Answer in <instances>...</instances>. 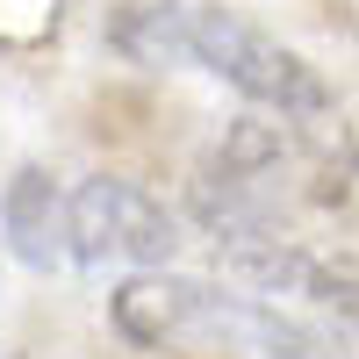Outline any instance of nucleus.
<instances>
[{
    "mask_svg": "<svg viewBox=\"0 0 359 359\" xmlns=\"http://www.w3.org/2000/svg\"><path fill=\"white\" fill-rule=\"evenodd\" d=\"M359 180L352 130L331 115H245L194 180L201 230L230 245L252 230H287L294 208H338Z\"/></svg>",
    "mask_w": 359,
    "mask_h": 359,
    "instance_id": "obj_1",
    "label": "nucleus"
},
{
    "mask_svg": "<svg viewBox=\"0 0 359 359\" xmlns=\"http://www.w3.org/2000/svg\"><path fill=\"white\" fill-rule=\"evenodd\" d=\"M108 43L151 72L201 65L266 115H331V86L309 57H294L245 15L208 8V0H123L108 15Z\"/></svg>",
    "mask_w": 359,
    "mask_h": 359,
    "instance_id": "obj_2",
    "label": "nucleus"
},
{
    "mask_svg": "<svg viewBox=\"0 0 359 359\" xmlns=\"http://www.w3.org/2000/svg\"><path fill=\"white\" fill-rule=\"evenodd\" d=\"M180 230L158 194H144L137 180H79L72 187V259L79 266H165Z\"/></svg>",
    "mask_w": 359,
    "mask_h": 359,
    "instance_id": "obj_3",
    "label": "nucleus"
},
{
    "mask_svg": "<svg viewBox=\"0 0 359 359\" xmlns=\"http://www.w3.org/2000/svg\"><path fill=\"white\" fill-rule=\"evenodd\" d=\"M223 259L273 302H309V309L359 323V259L352 252L309 245V237H287V230H252V237H230Z\"/></svg>",
    "mask_w": 359,
    "mask_h": 359,
    "instance_id": "obj_4",
    "label": "nucleus"
},
{
    "mask_svg": "<svg viewBox=\"0 0 359 359\" xmlns=\"http://www.w3.org/2000/svg\"><path fill=\"white\" fill-rule=\"evenodd\" d=\"M180 338H208V345L245 352V359H331V352H323V338H309L294 316H280V302L216 294V287H201V280H187Z\"/></svg>",
    "mask_w": 359,
    "mask_h": 359,
    "instance_id": "obj_5",
    "label": "nucleus"
},
{
    "mask_svg": "<svg viewBox=\"0 0 359 359\" xmlns=\"http://www.w3.org/2000/svg\"><path fill=\"white\" fill-rule=\"evenodd\" d=\"M0 223H8V245L22 266H57L72 252V194H57V180L43 165H22L8 180V201H0Z\"/></svg>",
    "mask_w": 359,
    "mask_h": 359,
    "instance_id": "obj_6",
    "label": "nucleus"
},
{
    "mask_svg": "<svg viewBox=\"0 0 359 359\" xmlns=\"http://www.w3.org/2000/svg\"><path fill=\"white\" fill-rule=\"evenodd\" d=\"M115 331H123L130 345H144V352H165V345H180V309H187V280L180 273H137V280H123L115 287Z\"/></svg>",
    "mask_w": 359,
    "mask_h": 359,
    "instance_id": "obj_7",
    "label": "nucleus"
}]
</instances>
